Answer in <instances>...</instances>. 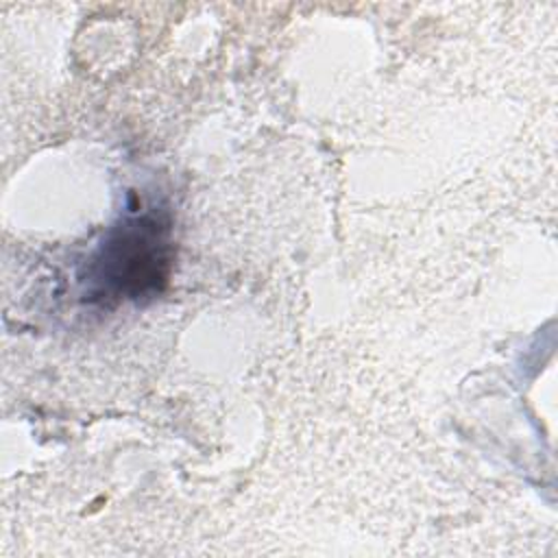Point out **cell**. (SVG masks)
<instances>
[{"label": "cell", "instance_id": "1", "mask_svg": "<svg viewBox=\"0 0 558 558\" xmlns=\"http://www.w3.org/2000/svg\"><path fill=\"white\" fill-rule=\"evenodd\" d=\"M168 227L153 216L122 222L102 244L96 268L107 290L140 296L155 290L168 270Z\"/></svg>", "mask_w": 558, "mask_h": 558}]
</instances>
